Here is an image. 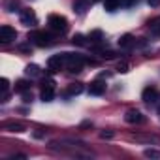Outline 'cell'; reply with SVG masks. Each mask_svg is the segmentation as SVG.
I'll list each match as a JSON object with an SVG mask.
<instances>
[{"instance_id": "6da1fadb", "label": "cell", "mask_w": 160, "mask_h": 160, "mask_svg": "<svg viewBox=\"0 0 160 160\" xmlns=\"http://www.w3.org/2000/svg\"><path fill=\"white\" fill-rule=\"evenodd\" d=\"M28 40H32L38 47H47V45L53 43V36L45 30H36V32L28 34Z\"/></svg>"}, {"instance_id": "7a4b0ae2", "label": "cell", "mask_w": 160, "mask_h": 160, "mask_svg": "<svg viewBox=\"0 0 160 160\" xmlns=\"http://www.w3.org/2000/svg\"><path fill=\"white\" fill-rule=\"evenodd\" d=\"M47 23H49V27H51L55 32H64V30L68 28V21H66V17H62V15H57V13L49 15Z\"/></svg>"}, {"instance_id": "3957f363", "label": "cell", "mask_w": 160, "mask_h": 160, "mask_svg": "<svg viewBox=\"0 0 160 160\" xmlns=\"http://www.w3.org/2000/svg\"><path fill=\"white\" fill-rule=\"evenodd\" d=\"M17 38V30L12 28L10 25H4L0 27V43H10Z\"/></svg>"}, {"instance_id": "277c9868", "label": "cell", "mask_w": 160, "mask_h": 160, "mask_svg": "<svg viewBox=\"0 0 160 160\" xmlns=\"http://www.w3.org/2000/svg\"><path fill=\"white\" fill-rule=\"evenodd\" d=\"M19 19H21V23L25 27H36L38 25V17H36V13L32 10H21Z\"/></svg>"}, {"instance_id": "5b68a950", "label": "cell", "mask_w": 160, "mask_h": 160, "mask_svg": "<svg viewBox=\"0 0 160 160\" xmlns=\"http://www.w3.org/2000/svg\"><path fill=\"white\" fill-rule=\"evenodd\" d=\"M124 121L130 122V124H139V122H143V115L138 109H128L126 115H124Z\"/></svg>"}, {"instance_id": "8992f818", "label": "cell", "mask_w": 160, "mask_h": 160, "mask_svg": "<svg viewBox=\"0 0 160 160\" xmlns=\"http://www.w3.org/2000/svg\"><path fill=\"white\" fill-rule=\"evenodd\" d=\"M91 6H92V0H75L72 8H73V12H75V13L83 15L87 10H91Z\"/></svg>"}, {"instance_id": "52a82bcc", "label": "cell", "mask_w": 160, "mask_h": 160, "mask_svg": "<svg viewBox=\"0 0 160 160\" xmlns=\"http://www.w3.org/2000/svg\"><path fill=\"white\" fill-rule=\"evenodd\" d=\"M106 92V83L104 81H92L91 85H89V94H92V96H102Z\"/></svg>"}, {"instance_id": "ba28073f", "label": "cell", "mask_w": 160, "mask_h": 160, "mask_svg": "<svg viewBox=\"0 0 160 160\" xmlns=\"http://www.w3.org/2000/svg\"><path fill=\"white\" fill-rule=\"evenodd\" d=\"M64 62H66V60H64L62 55H55V57H51V58L47 60V66H49L51 72H58V70H62V64H64Z\"/></svg>"}, {"instance_id": "9c48e42d", "label": "cell", "mask_w": 160, "mask_h": 160, "mask_svg": "<svg viewBox=\"0 0 160 160\" xmlns=\"http://www.w3.org/2000/svg\"><path fill=\"white\" fill-rule=\"evenodd\" d=\"M141 98H143V102H147V104H152V102H156V100L160 98V94H158V91H156L154 87H147V89L143 91Z\"/></svg>"}, {"instance_id": "30bf717a", "label": "cell", "mask_w": 160, "mask_h": 160, "mask_svg": "<svg viewBox=\"0 0 160 160\" xmlns=\"http://www.w3.org/2000/svg\"><path fill=\"white\" fill-rule=\"evenodd\" d=\"M4 128L8 130V132H25L27 130V126H25V122H19V121H8L6 124H4Z\"/></svg>"}, {"instance_id": "8fae6325", "label": "cell", "mask_w": 160, "mask_h": 160, "mask_svg": "<svg viewBox=\"0 0 160 160\" xmlns=\"http://www.w3.org/2000/svg\"><path fill=\"white\" fill-rule=\"evenodd\" d=\"M62 57H64V60L68 64H83L85 62V58L81 55H77V53H62Z\"/></svg>"}, {"instance_id": "7c38bea8", "label": "cell", "mask_w": 160, "mask_h": 160, "mask_svg": "<svg viewBox=\"0 0 160 160\" xmlns=\"http://www.w3.org/2000/svg\"><path fill=\"white\" fill-rule=\"evenodd\" d=\"M40 96H42L43 102H53V98H55V87H43Z\"/></svg>"}, {"instance_id": "4fadbf2b", "label": "cell", "mask_w": 160, "mask_h": 160, "mask_svg": "<svg viewBox=\"0 0 160 160\" xmlns=\"http://www.w3.org/2000/svg\"><path fill=\"white\" fill-rule=\"evenodd\" d=\"M121 8V0H104V10L106 12H117Z\"/></svg>"}, {"instance_id": "5bb4252c", "label": "cell", "mask_w": 160, "mask_h": 160, "mask_svg": "<svg viewBox=\"0 0 160 160\" xmlns=\"http://www.w3.org/2000/svg\"><path fill=\"white\" fill-rule=\"evenodd\" d=\"M15 91H17V92H27V91H30V81H27V79H19V81L15 83Z\"/></svg>"}, {"instance_id": "9a60e30c", "label": "cell", "mask_w": 160, "mask_h": 160, "mask_svg": "<svg viewBox=\"0 0 160 160\" xmlns=\"http://www.w3.org/2000/svg\"><path fill=\"white\" fill-rule=\"evenodd\" d=\"M134 43V36L132 34H124L119 38V47H130Z\"/></svg>"}, {"instance_id": "2e32d148", "label": "cell", "mask_w": 160, "mask_h": 160, "mask_svg": "<svg viewBox=\"0 0 160 160\" xmlns=\"http://www.w3.org/2000/svg\"><path fill=\"white\" fill-rule=\"evenodd\" d=\"M81 92H83V85H81V83H72V85L68 87V94H70V96L81 94Z\"/></svg>"}, {"instance_id": "e0dca14e", "label": "cell", "mask_w": 160, "mask_h": 160, "mask_svg": "<svg viewBox=\"0 0 160 160\" xmlns=\"http://www.w3.org/2000/svg\"><path fill=\"white\" fill-rule=\"evenodd\" d=\"M25 73H27L28 77H36V75H40V68H38L36 64H28V66L25 68Z\"/></svg>"}, {"instance_id": "ac0fdd59", "label": "cell", "mask_w": 160, "mask_h": 160, "mask_svg": "<svg viewBox=\"0 0 160 160\" xmlns=\"http://www.w3.org/2000/svg\"><path fill=\"white\" fill-rule=\"evenodd\" d=\"M149 28H151V32L152 34H160V17H156V19H152V21H149Z\"/></svg>"}, {"instance_id": "d6986e66", "label": "cell", "mask_w": 160, "mask_h": 160, "mask_svg": "<svg viewBox=\"0 0 160 160\" xmlns=\"http://www.w3.org/2000/svg\"><path fill=\"white\" fill-rule=\"evenodd\" d=\"M143 154H145L147 158H152V160H160V151H158V149H145V151H143Z\"/></svg>"}, {"instance_id": "ffe728a7", "label": "cell", "mask_w": 160, "mask_h": 160, "mask_svg": "<svg viewBox=\"0 0 160 160\" xmlns=\"http://www.w3.org/2000/svg\"><path fill=\"white\" fill-rule=\"evenodd\" d=\"M4 8H6L8 12H17V8H19V0H6Z\"/></svg>"}, {"instance_id": "44dd1931", "label": "cell", "mask_w": 160, "mask_h": 160, "mask_svg": "<svg viewBox=\"0 0 160 160\" xmlns=\"http://www.w3.org/2000/svg\"><path fill=\"white\" fill-rule=\"evenodd\" d=\"M89 38H91V42H102V30H92L91 34H89Z\"/></svg>"}, {"instance_id": "7402d4cb", "label": "cell", "mask_w": 160, "mask_h": 160, "mask_svg": "<svg viewBox=\"0 0 160 160\" xmlns=\"http://www.w3.org/2000/svg\"><path fill=\"white\" fill-rule=\"evenodd\" d=\"M72 42H73V45H85V36L75 34V36L72 38Z\"/></svg>"}, {"instance_id": "603a6c76", "label": "cell", "mask_w": 160, "mask_h": 160, "mask_svg": "<svg viewBox=\"0 0 160 160\" xmlns=\"http://www.w3.org/2000/svg\"><path fill=\"white\" fill-rule=\"evenodd\" d=\"M128 70H130L128 62H124V60H122V62H119V64H117V72H121V73H126Z\"/></svg>"}, {"instance_id": "cb8c5ba5", "label": "cell", "mask_w": 160, "mask_h": 160, "mask_svg": "<svg viewBox=\"0 0 160 160\" xmlns=\"http://www.w3.org/2000/svg\"><path fill=\"white\" fill-rule=\"evenodd\" d=\"M68 70H70L72 73H77V72L83 70V64H68Z\"/></svg>"}, {"instance_id": "d4e9b609", "label": "cell", "mask_w": 160, "mask_h": 160, "mask_svg": "<svg viewBox=\"0 0 160 160\" xmlns=\"http://www.w3.org/2000/svg\"><path fill=\"white\" fill-rule=\"evenodd\" d=\"M113 136H115L113 130H104V132H100V138H102V139H111Z\"/></svg>"}, {"instance_id": "484cf974", "label": "cell", "mask_w": 160, "mask_h": 160, "mask_svg": "<svg viewBox=\"0 0 160 160\" xmlns=\"http://www.w3.org/2000/svg\"><path fill=\"white\" fill-rule=\"evenodd\" d=\"M8 87H10V81L6 77H2L0 79V89H2V92H8Z\"/></svg>"}, {"instance_id": "4316f807", "label": "cell", "mask_w": 160, "mask_h": 160, "mask_svg": "<svg viewBox=\"0 0 160 160\" xmlns=\"http://www.w3.org/2000/svg\"><path fill=\"white\" fill-rule=\"evenodd\" d=\"M23 102H25V104H30V102H32V94H30L28 91L23 92Z\"/></svg>"}, {"instance_id": "83f0119b", "label": "cell", "mask_w": 160, "mask_h": 160, "mask_svg": "<svg viewBox=\"0 0 160 160\" xmlns=\"http://www.w3.org/2000/svg\"><path fill=\"white\" fill-rule=\"evenodd\" d=\"M102 57L109 60V58H115V53H113V51H102Z\"/></svg>"}, {"instance_id": "f1b7e54d", "label": "cell", "mask_w": 160, "mask_h": 160, "mask_svg": "<svg viewBox=\"0 0 160 160\" xmlns=\"http://www.w3.org/2000/svg\"><path fill=\"white\" fill-rule=\"evenodd\" d=\"M147 4H149L151 8H158V6H160V0H147Z\"/></svg>"}, {"instance_id": "f546056e", "label": "cell", "mask_w": 160, "mask_h": 160, "mask_svg": "<svg viewBox=\"0 0 160 160\" xmlns=\"http://www.w3.org/2000/svg\"><path fill=\"white\" fill-rule=\"evenodd\" d=\"M34 138H43V132H42V130H36V132H34Z\"/></svg>"}, {"instance_id": "4dcf8cb0", "label": "cell", "mask_w": 160, "mask_h": 160, "mask_svg": "<svg viewBox=\"0 0 160 160\" xmlns=\"http://www.w3.org/2000/svg\"><path fill=\"white\" fill-rule=\"evenodd\" d=\"M158 115H160V106H158Z\"/></svg>"}]
</instances>
